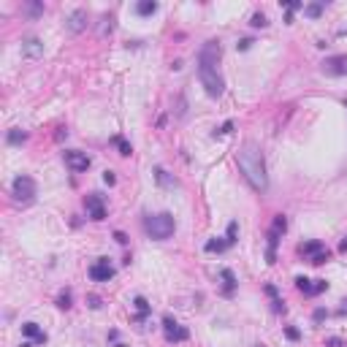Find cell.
Masks as SVG:
<instances>
[{
	"label": "cell",
	"mask_w": 347,
	"mask_h": 347,
	"mask_svg": "<svg viewBox=\"0 0 347 347\" xmlns=\"http://www.w3.org/2000/svg\"><path fill=\"white\" fill-rule=\"evenodd\" d=\"M22 347H33V342H22Z\"/></svg>",
	"instance_id": "obj_37"
},
{
	"label": "cell",
	"mask_w": 347,
	"mask_h": 347,
	"mask_svg": "<svg viewBox=\"0 0 347 347\" xmlns=\"http://www.w3.org/2000/svg\"><path fill=\"white\" fill-rule=\"evenodd\" d=\"M112 141H114V144H117V147H119V155H125V158H128V155L133 152V149H130V144H128V141H125V138H122V136H114V138H112Z\"/></svg>",
	"instance_id": "obj_20"
},
{
	"label": "cell",
	"mask_w": 347,
	"mask_h": 347,
	"mask_svg": "<svg viewBox=\"0 0 347 347\" xmlns=\"http://www.w3.org/2000/svg\"><path fill=\"white\" fill-rule=\"evenodd\" d=\"M339 312H342V315H347V301H345V306H342V309H339Z\"/></svg>",
	"instance_id": "obj_36"
},
{
	"label": "cell",
	"mask_w": 347,
	"mask_h": 347,
	"mask_svg": "<svg viewBox=\"0 0 347 347\" xmlns=\"http://www.w3.org/2000/svg\"><path fill=\"white\" fill-rule=\"evenodd\" d=\"M285 337H288V339H298L301 334H298V328H288V331H285Z\"/></svg>",
	"instance_id": "obj_28"
},
{
	"label": "cell",
	"mask_w": 347,
	"mask_h": 347,
	"mask_svg": "<svg viewBox=\"0 0 347 347\" xmlns=\"http://www.w3.org/2000/svg\"><path fill=\"white\" fill-rule=\"evenodd\" d=\"M136 11L141 16H149V14H155V11H158V3H155V0H141V3L136 5Z\"/></svg>",
	"instance_id": "obj_19"
},
{
	"label": "cell",
	"mask_w": 347,
	"mask_h": 347,
	"mask_svg": "<svg viewBox=\"0 0 347 347\" xmlns=\"http://www.w3.org/2000/svg\"><path fill=\"white\" fill-rule=\"evenodd\" d=\"M231 130H233V122H225V125H223V130H220V133H231Z\"/></svg>",
	"instance_id": "obj_34"
},
{
	"label": "cell",
	"mask_w": 347,
	"mask_h": 347,
	"mask_svg": "<svg viewBox=\"0 0 347 347\" xmlns=\"http://www.w3.org/2000/svg\"><path fill=\"white\" fill-rule=\"evenodd\" d=\"M62 158H65V166H68V169H71V171H87V169H90V158H87V155L84 152H76V149H68V152L65 155H62Z\"/></svg>",
	"instance_id": "obj_9"
},
{
	"label": "cell",
	"mask_w": 347,
	"mask_h": 347,
	"mask_svg": "<svg viewBox=\"0 0 347 347\" xmlns=\"http://www.w3.org/2000/svg\"><path fill=\"white\" fill-rule=\"evenodd\" d=\"M326 345H328V347H345V342H342V339H337V337H331Z\"/></svg>",
	"instance_id": "obj_27"
},
{
	"label": "cell",
	"mask_w": 347,
	"mask_h": 347,
	"mask_svg": "<svg viewBox=\"0 0 347 347\" xmlns=\"http://www.w3.org/2000/svg\"><path fill=\"white\" fill-rule=\"evenodd\" d=\"M22 334H25L27 339H33L36 345H44L46 342V331L38 328V323H25V326H22Z\"/></svg>",
	"instance_id": "obj_14"
},
{
	"label": "cell",
	"mask_w": 347,
	"mask_h": 347,
	"mask_svg": "<svg viewBox=\"0 0 347 347\" xmlns=\"http://www.w3.org/2000/svg\"><path fill=\"white\" fill-rule=\"evenodd\" d=\"M133 304H136V312H138V323H141L144 317L152 312V306L147 304V298H144V296H136V301H133Z\"/></svg>",
	"instance_id": "obj_18"
},
{
	"label": "cell",
	"mask_w": 347,
	"mask_h": 347,
	"mask_svg": "<svg viewBox=\"0 0 347 347\" xmlns=\"http://www.w3.org/2000/svg\"><path fill=\"white\" fill-rule=\"evenodd\" d=\"M25 138H27L25 130H11V133H8V144H22Z\"/></svg>",
	"instance_id": "obj_22"
},
{
	"label": "cell",
	"mask_w": 347,
	"mask_h": 347,
	"mask_svg": "<svg viewBox=\"0 0 347 347\" xmlns=\"http://www.w3.org/2000/svg\"><path fill=\"white\" fill-rule=\"evenodd\" d=\"M22 52H25L30 60H38V57H44V44L38 41V38H27V41L22 44Z\"/></svg>",
	"instance_id": "obj_15"
},
{
	"label": "cell",
	"mask_w": 347,
	"mask_h": 347,
	"mask_svg": "<svg viewBox=\"0 0 347 347\" xmlns=\"http://www.w3.org/2000/svg\"><path fill=\"white\" fill-rule=\"evenodd\" d=\"M266 25H269L266 14H260V11H258V14H252V27H266Z\"/></svg>",
	"instance_id": "obj_25"
},
{
	"label": "cell",
	"mask_w": 347,
	"mask_h": 347,
	"mask_svg": "<svg viewBox=\"0 0 347 347\" xmlns=\"http://www.w3.org/2000/svg\"><path fill=\"white\" fill-rule=\"evenodd\" d=\"M239 169L244 174V179L250 182L252 190L258 193H266L269 187V176H266V163H263V155H260L258 144H244L239 152Z\"/></svg>",
	"instance_id": "obj_2"
},
{
	"label": "cell",
	"mask_w": 347,
	"mask_h": 347,
	"mask_svg": "<svg viewBox=\"0 0 347 347\" xmlns=\"http://www.w3.org/2000/svg\"><path fill=\"white\" fill-rule=\"evenodd\" d=\"M220 277H223V293H225V296H231V293L236 290V277H233V271H231V269H223V271H220Z\"/></svg>",
	"instance_id": "obj_16"
},
{
	"label": "cell",
	"mask_w": 347,
	"mask_h": 347,
	"mask_svg": "<svg viewBox=\"0 0 347 347\" xmlns=\"http://www.w3.org/2000/svg\"><path fill=\"white\" fill-rule=\"evenodd\" d=\"M84 27H87V11L76 8L71 16H68V30H71V33H82Z\"/></svg>",
	"instance_id": "obj_13"
},
{
	"label": "cell",
	"mask_w": 347,
	"mask_h": 347,
	"mask_svg": "<svg viewBox=\"0 0 347 347\" xmlns=\"http://www.w3.org/2000/svg\"><path fill=\"white\" fill-rule=\"evenodd\" d=\"M339 252H347V239L342 241V244H339Z\"/></svg>",
	"instance_id": "obj_35"
},
{
	"label": "cell",
	"mask_w": 347,
	"mask_h": 347,
	"mask_svg": "<svg viewBox=\"0 0 347 347\" xmlns=\"http://www.w3.org/2000/svg\"><path fill=\"white\" fill-rule=\"evenodd\" d=\"M320 11H323V3H312V5H306V8H304V14L306 16H320Z\"/></svg>",
	"instance_id": "obj_24"
},
{
	"label": "cell",
	"mask_w": 347,
	"mask_h": 347,
	"mask_svg": "<svg viewBox=\"0 0 347 347\" xmlns=\"http://www.w3.org/2000/svg\"><path fill=\"white\" fill-rule=\"evenodd\" d=\"M87 301H90V306H92V309H98V306H101V298H98V296H90Z\"/></svg>",
	"instance_id": "obj_31"
},
{
	"label": "cell",
	"mask_w": 347,
	"mask_h": 347,
	"mask_svg": "<svg viewBox=\"0 0 347 347\" xmlns=\"http://www.w3.org/2000/svg\"><path fill=\"white\" fill-rule=\"evenodd\" d=\"M11 195H14V201H19V204H30V201L36 198V182H33L30 176H16L14 184H11Z\"/></svg>",
	"instance_id": "obj_4"
},
{
	"label": "cell",
	"mask_w": 347,
	"mask_h": 347,
	"mask_svg": "<svg viewBox=\"0 0 347 347\" xmlns=\"http://www.w3.org/2000/svg\"><path fill=\"white\" fill-rule=\"evenodd\" d=\"M326 317V309H315V320H323Z\"/></svg>",
	"instance_id": "obj_33"
},
{
	"label": "cell",
	"mask_w": 347,
	"mask_h": 347,
	"mask_svg": "<svg viewBox=\"0 0 347 347\" xmlns=\"http://www.w3.org/2000/svg\"><path fill=\"white\" fill-rule=\"evenodd\" d=\"M285 228H288V220L282 215H277L274 225H271V231H269V250H266V260H269V263L277 260V244H280V236L285 233Z\"/></svg>",
	"instance_id": "obj_5"
},
{
	"label": "cell",
	"mask_w": 347,
	"mask_h": 347,
	"mask_svg": "<svg viewBox=\"0 0 347 347\" xmlns=\"http://www.w3.org/2000/svg\"><path fill=\"white\" fill-rule=\"evenodd\" d=\"M220 55L223 52L217 41H206L198 52V79L209 98H220L225 90V82L220 76Z\"/></svg>",
	"instance_id": "obj_1"
},
{
	"label": "cell",
	"mask_w": 347,
	"mask_h": 347,
	"mask_svg": "<svg viewBox=\"0 0 347 347\" xmlns=\"http://www.w3.org/2000/svg\"><path fill=\"white\" fill-rule=\"evenodd\" d=\"M174 228H176V223H174V217L169 215V212H160V215H152L144 220V231H147L152 239L163 241L169 239V236L174 233Z\"/></svg>",
	"instance_id": "obj_3"
},
{
	"label": "cell",
	"mask_w": 347,
	"mask_h": 347,
	"mask_svg": "<svg viewBox=\"0 0 347 347\" xmlns=\"http://www.w3.org/2000/svg\"><path fill=\"white\" fill-rule=\"evenodd\" d=\"M225 247H231L228 241H206V250L209 252H223Z\"/></svg>",
	"instance_id": "obj_23"
},
{
	"label": "cell",
	"mask_w": 347,
	"mask_h": 347,
	"mask_svg": "<svg viewBox=\"0 0 347 347\" xmlns=\"http://www.w3.org/2000/svg\"><path fill=\"white\" fill-rule=\"evenodd\" d=\"M103 182H106V184H114V174L106 171V174H103Z\"/></svg>",
	"instance_id": "obj_32"
},
{
	"label": "cell",
	"mask_w": 347,
	"mask_h": 347,
	"mask_svg": "<svg viewBox=\"0 0 347 347\" xmlns=\"http://www.w3.org/2000/svg\"><path fill=\"white\" fill-rule=\"evenodd\" d=\"M155 179H158L163 187H176V179L169 176V171H166V169H155Z\"/></svg>",
	"instance_id": "obj_17"
},
{
	"label": "cell",
	"mask_w": 347,
	"mask_h": 347,
	"mask_svg": "<svg viewBox=\"0 0 347 347\" xmlns=\"http://www.w3.org/2000/svg\"><path fill=\"white\" fill-rule=\"evenodd\" d=\"M250 44H252V41H250V38H241V41H239V44H236V46H239V49H241V52H244V49H250Z\"/></svg>",
	"instance_id": "obj_30"
},
{
	"label": "cell",
	"mask_w": 347,
	"mask_h": 347,
	"mask_svg": "<svg viewBox=\"0 0 347 347\" xmlns=\"http://www.w3.org/2000/svg\"><path fill=\"white\" fill-rule=\"evenodd\" d=\"M236 236H239V223H231L228 233H225V241H228V244H236Z\"/></svg>",
	"instance_id": "obj_21"
},
{
	"label": "cell",
	"mask_w": 347,
	"mask_h": 347,
	"mask_svg": "<svg viewBox=\"0 0 347 347\" xmlns=\"http://www.w3.org/2000/svg\"><path fill=\"white\" fill-rule=\"evenodd\" d=\"M323 73H328V76H347V55L328 57V60L323 62Z\"/></svg>",
	"instance_id": "obj_11"
},
{
	"label": "cell",
	"mask_w": 347,
	"mask_h": 347,
	"mask_svg": "<svg viewBox=\"0 0 347 347\" xmlns=\"http://www.w3.org/2000/svg\"><path fill=\"white\" fill-rule=\"evenodd\" d=\"M57 306H60V309H68V306H71V293H60V298H57Z\"/></svg>",
	"instance_id": "obj_26"
},
{
	"label": "cell",
	"mask_w": 347,
	"mask_h": 347,
	"mask_svg": "<svg viewBox=\"0 0 347 347\" xmlns=\"http://www.w3.org/2000/svg\"><path fill=\"white\" fill-rule=\"evenodd\" d=\"M114 277V266L109 263L106 258H98L95 263L90 266V280H95V282H109Z\"/></svg>",
	"instance_id": "obj_8"
},
{
	"label": "cell",
	"mask_w": 347,
	"mask_h": 347,
	"mask_svg": "<svg viewBox=\"0 0 347 347\" xmlns=\"http://www.w3.org/2000/svg\"><path fill=\"white\" fill-rule=\"evenodd\" d=\"M298 252L306 255V258H309V263H315V266H323L328 258H331V252L326 250V244H323V241H306V244L298 247Z\"/></svg>",
	"instance_id": "obj_6"
},
{
	"label": "cell",
	"mask_w": 347,
	"mask_h": 347,
	"mask_svg": "<svg viewBox=\"0 0 347 347\" xmlns=\"http://www.w3.org/2000/svg\"><path fill=\"white\" fill-rule=\"evenodd\" d=\"M87 212H90L92 220H103V217H106V204H103V198L98 193L87 195Z\"/></svg>",
	"instance_id": "obj_12"
},
{
	"label": "cell",
	"mask_w": 347,
	"mask_h": 347,
	"mask_svg": "<svg viewBox=\"0 0 347 347\" xmlns=\"http://www.w3.org/2000/svg\"><path fill=\"white\" fill-rule=\"evenodd\" d=\"M296 288L304 293V296H317V293H323L328 288V282L326 280H306V277H296Z\"/></svg>",
	"instance_id": "obj_10"
},
{
	"label": "cell",
	"mask_w": 347,
	"mask_h": 347,
	"mask_svg": "<svg viewBox=\"0 0 347 347\" xmlns=\"http://www.w3.org/2000/svg\"><path fill=\"white\" fill-rule=\"evenodd\" d=\"M163 334L169 342H184V339L190 337V331L184 326H179L174 317H163Z\"/></svg>",
	"instance_id": "obj_7"
},
{
	"label": "cell",
	"mask_w": 347,
	"mask_h": 347,
	"mask_svg": "<svg viewBox=\"0 0 347 347\" xmlns=\"http://www.w3.org/2000/svg\"><path fill=\"white\" fill-rule=\"evenodd\" d=\"M114 239H117V241H119V244H128V236H125V233H122V231H117V233H114Z\"/></svg>",
	"instance_id": "obj_29"
}]
</instances>
